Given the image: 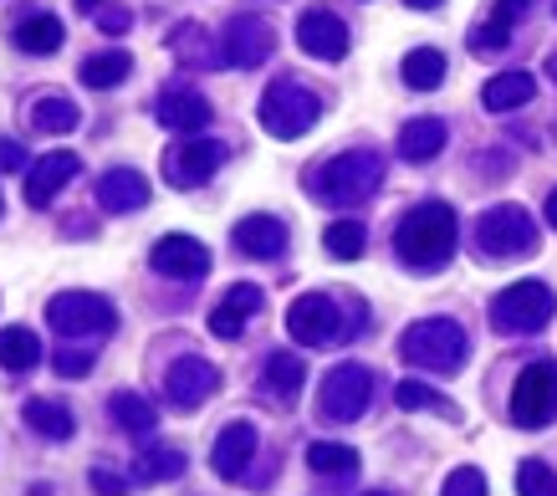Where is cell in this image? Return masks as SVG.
<instances>
[{"instance_id": "6da1fadb", "label": "cell", "mask_w": 557, "mask_h": 496, "mask_svg": "<svg viewBox=\"0 0 557 496\" xmlns=\"http://www.w3.org/2000/svg\"><path fill=\"white\" fill-rule=\"evenodd\" d=\"M456 240H460L456 210L440 206V200L414 206L405 221H399V231H394V246H399L405 266H414V272H440V266H450Z\"/></svg>"}, {"instance_id": "7a4b0ae2", "label": "cell", "mask_w": 557, "mask_h": 496, "mask_svg": "<svg viewBox=\"0 0 557 496\" xmlns=\"http://www.w3.org/2000/svg\"><path fill=\"white\" fill-rule=\"evenodd\" d=\"M384 185V154H373V149H348V154L327 159L307 189L327 200V206H358V200H369L373 189Z\"/></svg>"}, {"instance_id": "3957f363", "label": "cell", "mask_w": 557, "mask_h": 496, "mask_svg": "<svg viewBox=\"0 0 557 496\" xmlns=\"http://www.w3.org/2000/svg\"><path fill=\"white\" fill-rule=\"evenodd\" d=\"M471 240L486 261H522L537 251V225L522 206H491L475 215Z\"/></svg>"}, {"instance_id": "277c9868", "label": "cell", "mask_w": 557, "mask_h": 496, "mask_svg": "<svg viewBox=\"0 0 557 496\" xmlns=\"http://www.w3.org/2000/svg\"><path fill=\"white\" fill-rule=\"evenodd\" d=\"M405 359L414 369H430V374H456L466 354H471V338H466V327L456 318H424L405 333Z\"/></svg>"}, {"instance_id": "5b68a950", "label": "cell", "mask_w": 557, "mask_h": 496, "mask_svg": "<svg viewBox=\"0 0 557 496\" xmlns=\"http://www.w3.org/2000/svg\"><path fill=\"white\" fill-rule=\"evenodd\" d=\"M318 119H322L318 92L302 87L297 77H282V83H271L267 92H261V128H267L271 138H282V144L312 134Z\"/></svg>"}, {"instance_id": "8992f818", "label": "cell", "mask_w": 557, "mask_h": 496, "mask_svg": "<svg viewBox=\"0 0 557 496\" xmlns=\"http://www.w3.org/2000/svg\"><path fill=\"white\" fill-rule=\"evenodd\" d=\"M553 312H557V292L547 282H537V276L511 282L507 292L491 297V323L502 327V333H517V338L542 333V327L553 323Z\"/></svg>"}, {"instance_id": "52a82bcc", "label": "cell", "mask_w": 557, "mask_h": 496, "mask_svg": "<svg viewBox=\"0 0 557 496\" xmlns=\"http://www.w3.org/2000/svg\"><path fill=\"white\" fill-rule=\"evenodd\" d=\"M47 323L57 338H108L119 327V308L98 292H57L47 302Z\"/></svg>"}, {"instance_id": "ba28073f", "label": "cell", "mask_w": 557, "mask_h": 496, "mask_svg": "<svg viewBox=\"0 0 557 496\" xmlns=\"http://www.w3.org/2000/svg\"><path fill=\"white\" fill-rule=\"evenodd\" d=\"M511 425L542 430L557 420V359L527 363L522 379L511 384Z\"/></svg>"}, {"instance_id": "9c48e42d", "label": "cell", "mask_w": 557, "mask_h": 496, "mask_svg": "<svg viewBox=\"0 0 557 496\" xmlns=\"http://www.w3.org/2000/svg\"><path fill=\"white\" fill-rule=\"evenodd\" d=\"M373 399V374L363 363H338V369H327L318 389V414L322 420H333V425H348L358 414L369 410Z\"/></svg>"}, {"instance_id": "30bf717a", "label": "cell", "mask_w": 557, "mask_h": 496, "mask_svg": "<svg viewBox=\"0 0 557 496\" xmlns=\"http://www.w3.org/2000/svg\"><path fill=\"white\" fill-rule=\"evenodd\" d=\"M287 333L307 348H327V343H338L343 333V318H338V302L327 297V292H307L287 308Z\"/></svg>"}, {"instance_id": "8fae6325", "label": "cell", "mask_w": 557, "mask_h": 496, "mask_svg": "<svg viewBox=\"0 0 557 496\" xmlns=\"http://www.w3.org/2000/svg\"><path fill=\"white\" fill-rule=\"evenodd\" d=\"M271 47H276V36L261 16H236L220 32V62H231V67H261Z\"/></svg>"}, {"instance_id": "7c38bea8", "label": "cell", "mask_w": 557, "mask_h": 496, "mask_svg": "<svg viewBox=\"0 0 557 496\" xmlns=\"http://www.w3.org/2000/svg\"><path fill=\"white\" fill-rule=\"evenodd\" d=\"M225 164V144L220 138H195L185 149H174L164 159V185L174 189H200L205 179H215V170Z\"/></svg>"}, {"instance_id": "4fadbf2b", "label": "cell", "mask_w": 557, "mask_h": 496, "mask_svg": "<svg viewBox=\"0 0 557 496\" xmlns=\"http://www.w3.org/2000/svg\"><path fill=\"white\" fill-rule=\"evenodd\" d=\"M297 47H302L307 57H318V62H343L348 47H354V36H348V26H343L333 11L312 5V11L297 16Z\"/></svg>"}, {"instance_id": "5bb4252c", "label": "cell", "mask_w": 557, "mask_h": 496, "mask_svg": "<svg viewBox=\"0 0 557 496\" xmlns=\"http://www.w3.org/2000/svg\"><path fill=\"white\" fill-rule=\"evenodd\" d=\"M215 389H220V369L210 359H200V354L174 359L170 374H164V394H170L180 410H195V405H205V399H210Z\"/></svg>"}, {"instance_id": "9a60e30c", "label": "cell", "mask_w": 557, "mask_h": 496, "mask_svg": "<svg viewBox=\"0 0 557 496\" xmlns=\"http://www.w3.org/2000/svg\"><path fill=\"white\" fill-rule=\"evenodd\" d=\"M149 266L170 282H200L210 272V251L195 236H159L149 251Z\"/></svg>"}, {"instance_id": "2e32d148", "label": "cell", "mask_w": 557, "mask_h": 496, "mask_svg": "<svg viewBox=\"0 0 557 496\" xmlns=\"http://www.w3.org/2000/svg\"><path fill=\"white\" fill-rule=\"evenodd\" d=\"M287 240H292L287 221H276V215H267V210H256V215L236 221V231H231V246L251 261H276L282 251H287Z\"/></svg>"}, {"instance_id": "e0dca14e", "label": "cell", "mask_w": 557, "mask_h": 496, "mask_svg": "<svg viewBox=\"0 0 557 496\" xmlns=\"http://www.w3.org/2000/svg\"><path fill=\"white\" fill-rule=\"evenodd\" d=\"M153 119L164 123V128H180V134H200L205 123L215 119V108H210V98L195 92V87H170V92L159 98V108H153Z\"/></svg>"}, {"instance_id": "ac0fdd59", "label": "cell", "mask_w": 557, "mask_h": 496, "mask_svg": "<svg viewBox=\"0 0 557 496\" xmlns=\"http://www.w3.org/2000/svg\"><path fill=\"white\" fill-rule=\"evenodd\" d=\"M251 456H256V425H251V420H236V425H225L215 435L210 466H215V476L240 481V476H246V466H251Z\"/></svg>"}, {"instance_id": "d6986e66", "label": "cell", "mask_w": 557, "mask_h": 496, "mask_svg": "<svg viewBox=\"0 0 557 496\" xmlns=\"http://www.w3.org/2000/svg\"><path fill=\"white\" fill-rule=\"evenodd\" d=\"M98 206L108 210V215H134V210L149 206V179L138 170H128V164L108 170L98 179Z\"/></svg>"}, {"instance_id": "ffe728a7", "label": "cell", "mask_w": 557, "mask_h": 496, "mask_svg": "<svg viewBox=\"0 0 557 496\" xmlns=\"http://www.w3.org/2000/svg\"><path fill=\"white\" fill-rule=\"evenodd\" d=\"M72 174H77V154H67V149L36 159L32 170H26V200H32V206H51V200L72 185Z\"/></svg>"}, {"instance_id": "44dd1931", "label": "cell", "mask_w": 557, "mask_h": 496, "mask_svg": "<svg viewBox=\"0 0 557 496\" xmlns=\"http://www.w3.org/2000/svg\"><path fill=\"white\" fill-rule=\"evenodd\" d=\"M261 308H267V292L251 287V282H236V287L225 292V302L210 312V333H215V338H240L246 318H256Z\"/></svg>"}, {"instance_id": "7402d4cb", "label": "cell", "mask_w": 557, "mask_h": 496, "mask_svg": "<svg viewBox=\"0 0 557 496\" xmlns=\"http://www.w3.org/2000/svg\"><path fill=\"white\" fill-rule=\"evenodd\" d=\"M261 394L267 399H276V405H292L297 394H302L307 384V363L297 359V354H267V363H261Z\"/></svg>"}, {"instance_id": "603a6c76", "label": "cell", "mask_w": 557, "mask_h": 496, "mask_svg": "<svg viewBox=\"0 0 557 496\" xmlns=\"http://www.w3.org/2000/svg\"><path fill=\"white\" fill-rule=\"evenodd\" d=\"M537 98V77L532 72H496L486 87H481V103L491 113H511V108H527Z\"/></svg>"}, {"instance_id": "cb8c5ba5", "label": "cell", "mask_w": 557, "mask_h": 496, "mask_svg": "<svg viewBox=\"0 0 557 496\" xmlns=\"http://www.w3.org/2000/svg\"><path fill=\"white\" fill-rule=\"evenodd\" d=\"M185 466H189V456L180 450V445L153 441L134 456V481H144V486H153V481H174V476H185Z\"/></svg>"}, {"instance_id": "d4e9b609", "label": "cell", "mask_w": 557, "mask_h": 496, "mask_svg": "<svg viewBox=\"0 0 557 496\" xmlns=\"http://www.w3.org/2000/svg\"><path fill=\"white\" fill-rule=\"evenodd\" d=\"M21 420H26L36 435H47V441H72V435H77V420H72L67 405H57V399H41V394L21 405Z\"/></svg>"}, {"instance_id": "484cf974", "label": "cell", "mask_w": 557, "mask_h": 496, "mask_svg": "<svg viewBox=\"0 0 557 496\" xmlns=\"http://www.w3.org/2000/svg\"><path fill=\"white\" fill-rule=\"evenodd\" d=\"M440 149H445V123L440 119H409L399 128V159H409V164H430Z\"/></svg>"}, {"instance_id": "4316f807", "label": "cell", "mask_w": 557, "mask_h": 496, "mask_svg": "<svg viewBox=\"0 0 557 496\" xmlns=\"http://www.w3.org/2000/svg\"><path fill=\"white\" fill-rule=\"evenodd\" d=\"M128 72H134V57L123 52V47H102V52L87 57L77 77H83L87 87H98V92H108V87L128 83Z\"/></svg>"}, {"instance_id": "83f0119b", "label": "cell", "mask_w": 557, "mask_h": 496, "mask_svg": "<svg viewBox=\"0 0 557 496\" xmlns=\"http://www.w3.org/2000/svg\"><path fill=\"white\" fill-rule=\"evenodd\" d=\"M0 363H5V374H32L36 363H41V343H36L32 327H0Z\"/></svg>"}, {"instance_id": "f1b7e54d", "label": "cell", "mask_w": 557, "mask_h": 496, "mask_svg": "<svg viewBox=\"0 0 557 496\" xmlns=\"http://www.w3.org/2000/svg\"><path fill=\"white\" fill-rule=\"evenodd\" d=\"M11 36H16V47L26 57H51L62 41H67V26H62L57 16H26Z\"/></svg>"}, {"instance_id": "f546056e", "label": "cell", "mask_w": 557, "mask_h": 496, "mask_svg": "<svg viewBox=\"0 0 557 496\" xmlns=\"http://www.w3.org/2000/svg\"><path fill=\"white\" fill-rule=\"evenodd\" d=\"M108 410H113V425L128 430V435H153V430H159V410L134 389H119L108 399Z\"/></svg>"}, {"instance_id": "4dcf8cb0", "label": "cell", "mask_w": 557, "mask_h": 496, "mask_svg": "<svg viewBox=\"0 0 557 496\" xmlns=\"http://www.w3.org/2000/svg\"><path fill=\"white\" fill-rule=\"evenodd\" d=\"M307 471H318V476H354L358 450L354 445H338V441H312L307 445Z\"/></svg>"}, {"instance_id": "1f68e13d", "label": "cell", "mask_w": 557, "mask_h": 496, "mask_svg": "<svg viewBox=\"0 0 557 496\" xmlns=\"http://www.w3.org/2000/svg\"><path fill=\"white\" fill-rule=\"evenodd\" d=\"M394 399L405 405V410H424V414H440V420H450L456 425L460 410H456V399H445L440 389H430V384H420V379H405L399 389H394Z\"/></svg>"}, {"instance_id": "d6a6232c", "label": "cell", "mask_w": 557, "mask_h": 496, "mask_svg": "<svg viewBox=\"0 0 557 496\" xmlns=\"http://www.w3.org/2000/svg\"><path fill=\"white\" fill-rule=\"evenodd\" d=\"M399 77H405L414 92H430V87L445 83V52H435V47H414V52L405 57Z\"/></svg>"}, {"instance_id": "836d02e7", "label": "cell", "mask_w": 557, "mask_h": 496, "mask_svg": "<svg viewBox=\"0 0 557 496\" xmlns=\"http://www.w3.org/2000/svg\"><path fill=\"white\" fill-rule=\"evenodd\" d=\"M363 240H369L363 221H333L327 231H322V246H327V257L333 261H358L363 257Z\"/></svg>"}, {"instance_id": "e575fe53", "label": "cell", "mask_w": 557, "mask_h": 496, "mask_svg": "<svg viewBox=\"0 0 557 496\" xmlns=\"http://www.w3.org/2000/svg\"><path fill=\"white\" fill-rule=\"evenodd\" d=\"M32 123L41 134H72V128L83 123V113H77L72 98H41V103L32 108Z\"/></svg>"}, {"instance_id": "d590c367", "label": "cell", "mask_w": 557, "mask_h": 496, "mask_svg": "<svg viewBox=\"0 0 557 496\" xmlns=\"http://www.w3.org/2000/svg\"><path fill=\"white\" fill-rule=\"evenodd\" d=\"M517 492L522 496H557V471L532 456V461L517 466Z\"/></svg>"}, {"instance_id": "8d00e7d4", "label": "cell", "mask_w": 557, "mask_h": 496, "mask_svg": "<svg viewBox=\"0 0 557 496\" xmlns=\"http://www.w3.org/2000/svg\"><path fill=\"white\" fill-rule=\"evenodd\" d=\"M440 496H486V471L481 466H456L440 486Z\"/></svg>"}, {"instance_id": "74e56055", "label": "cell", "mask_w": 557, "mask_h": 496, "mask_svg": "<svg viewBox=\"0 0 557 496\" xmlns=\"http://www.w3.org/2000/svg\"><path fill=\"white\" fill-rule=\"evenodd\" d=\"M57 374L62 379H87L92 374V354H87V348H57Z\"/></svg>"}, {"instance_id": "f35d334b", "label": "cell", "mask_w": 557, "mask_h": 496, "mask_svg": "<svg viewBox=\"0 0 557 496\" xmlns=\"http://www.w3.org/2000/svg\"><path fill=\"white\" fill-rule=\"evenodd\" d=\"M507 26H496V21H486V26H481V32H475L471 36V52L475 57H496V52H502V47H507Z\"/></svg>"}, {"instance_id": "ab89813d", "label": "cell", "mask_w": 557, "mask_h": 496, "mask_svg": "<svg viewBox=\"0 0 557 496\" xmlns=\"http://www.w3.org/2000/svg\"><path fill=\"white\" fill-rule=\"evenodd\" d=\"M87 481H92V492L98 496H128V481H123L119 471H108V466H92V476Z\"/></svg>"}, {"instance_id": "60d3db41", "label": "cell", "mask_w": 557, "mask_h": 496, "mask_svg": "<svg viewBox=\"0 0 557 496\" xmlns=\"http://www.w3.org/2000/svg\"><path fill=\"white\" fill-rule=\"evenodd\" d=\"M527 11H532V0H502V5H496V16H491V21H496V26H507V32H511V21H522Z\"/></svg>"}, {"instance_id": "b9f144b4", "label": "cell", "mask_w": 557, "mask_h": 496, "mask_svg": "<svg viewBox=\"0 0 557 496\" xmlns=\"http://www.w3.org/2000/svg\"><path fill=\"white\" fill-rule=\"evenodd\" d=\"M0 159H5V164H0L5 174H21V170H26V149H21L16 138H5V144H0Z\"/></svg>"}, {"instance_id": "7bdbcfd3", "label": "cell", "mask_w": 557, "mask_h": 496, "mask_svg": "<svg viewBox=\"0 0 557 496\" xmlns=\"http://www.w3.org/2000/svg\"><path fill=\"white\" fill-rule=\"evenodd\" d=\"M102 32L123 36V32H128V11H102Z\"/></svg>"}, {"instance_id": "ee69618b", "label": "cell", "mask_w": 557, "mask_h": 496, "mask_svg": "<svg viewBox=\"0 0 557 496\" xmlns=\"http://www.w3.org/2000/svg\"><path fill=\"white\" fill-rule=\"evenodd\" d=\"M542 215H547V225H553V231H557V189H553V195H547V206H542Z\"/></svg>"}, {"instance_id": "f6af8a7d", "label": "cell", "mask_w": 557, "mask_h": 496, "mask_svg": "<svg viewBox=\"0 0 557 496\" xmlns=\"http://www.w3.org/2000/svg\"><path fill=\"white\" fill-rule=\"evenodd\" d=\"M405 5H414V11H435V5H445V0H405Z\"/></svg>"}, {"instance_id": "bcb514c9", "label": "cell", "mask_w": 557, "mask_h": 496, "mask_svg": "<svg viewBox=\"0 0 557 496\" xmlns=\"http://www.w3.org/2000/svg\"><path fill=\"white\" fill-rule=\"evenodd\" d=\"M77 5H83V11H87V16H92V11H98V5H102V0H77Z\"/></svg>"}, {"instance_id": "7dc6e473", "label": "cell", "mask_w": 557, "mask_h": 496, "mask_svg": "<svg viewBox=\"0 0 557 496\" xmlns=\"http://www.w3.org/2000/svg\"><path fill=\"white\" fill-rule=\"evenodd\" d=\"M547 72H553V77H557V57H547Z\"/></svg>"}, {"instance_id": "c3c4849f", "label": "cell", "mask_w": 557, "mask_h": 496, "mask_svg": "<svg viewBox=\"0 0 557 496\" xmlns=\"http://www.w3.org/2000/svg\"><path fill=\"white\" fill-rule=\"evenodd\" d=\"M363 496H394V492H363Z\"/></svg>"}]
</instances>
